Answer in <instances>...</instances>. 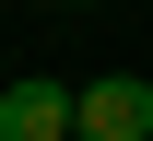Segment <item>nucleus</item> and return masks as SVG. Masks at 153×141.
<instances>
[{
    "label": "nucleus",
    "mask_w": 153,
    "mask_h": 141,
    "mask_svg": "<svg viewBox=\"0 0 153 141\" xmlns=\"http://www.w3.org/2000/svg\"><path fill=\"white\" fill-rule=\"evenodd\" d=\"M0 141H71V82H0Z\"/></svg>",
    "instance_id": "f03ea898"
},
{
    "label": "nucleus",
    "mask_w": 153,
    "mask_h": 141,
    "mask_svg": "<svg viewBox=\"0 0 153 141\" xmlns=\"http://www.w3.org/2000/svg\"><path fill=\"white\" fill-rule=\"evenodd\" d=\"M71 141H153V82L141 71H94L71 94Z\"/></svg>",
    "instance_id": "f257e3e1"
},
{
    "label": "nucleus",
    "mask_w": 153,
    "mask_h": 141,
    "mask_svg": "<svg viewBox=\"0 0 153 141\" xmlns=\"http://www.w3.org/2000/svg\"><path fill=\"white\" fill-rule=\"evenodd\" d=\"M36 12H71V0H36Z\"/></svg>",
    "instance_id": "7ed1b4c3"
}]
</instances>
